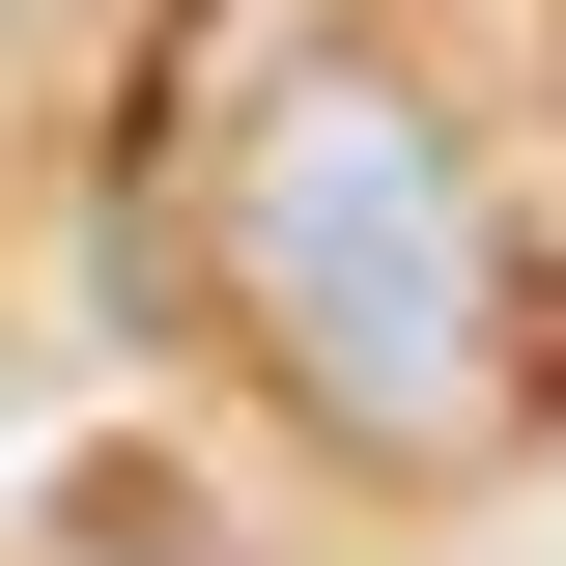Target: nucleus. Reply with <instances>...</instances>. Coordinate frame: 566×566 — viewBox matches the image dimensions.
Returning <instances> with one entry per match:
<instances>
[{
	"instance_id": "nucleus-1",
	"label": "nucleus",
	"mask_w": 566,
	"mask_h": 566,
	"mask_svg": "<svg viewBox=\"0 0 566 566\" xmlns=\"http://www.w3.org/2000/svg\"><path fill=\"white\" fill-rule=\"evenodd\" d=\"M227 340L283 368V424H340L368 482H510L566 424V283L510 255L482 142L368 29H312L227 114Z\"/></svg>"
},
{
	"instance_id": "nucleus-2",
	"label": "nucleus",
	"mask_w": 566,
	"mask_h": 566,
	"mask_svg": "<svg viewBox=\"0 0 566 566\" xmlns=\"http://www.w3.org/2000/svg\"><path fill=\"white\" fill-rule=\"evenodd\" d=\"M85 566H227V538H199V510H114V538H85Z\"/></svg>"
}]
</instances>
